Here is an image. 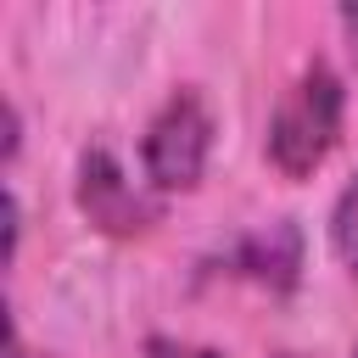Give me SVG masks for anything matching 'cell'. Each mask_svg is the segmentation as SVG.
Returning <instances> with one entry per match:
<instances>
[{"mask_svg": "<svg viewBox=\"0 0 358 358\" xmlns=\"http://www.w3.org/2000/svg\"><path fill=\"white\" fill-rule=\"evenodd\" d=\"M341 117H347V90L336 78L330 62H308L291 90L280 95L274 117H268V162L285 179H308L324 168V157L341 140Z\"/></svg>", "mask_w": 358, "mask_h": 358, "instance_id": "cell-1", "label": "cell"}, {"mask_svg": "<svg viewBox=\"0 0 358 358\" xmlns=\"http://www.w3.org/2000/svg\"><path fill=\"white\" fill-rule=\"evenodd\" d=\"M207 157H213V112L196 90H173L140 140L151 190H196L207 173Z\"/></svg>", "mask_w": 358, "mask_h": 358, "instance_id": "cell-2", "label": "cell"}, {"mask_svg": "<svg viewBox=\"0 0 358 358\" xmlns=\"http://www.w3.org/2000/svg\"><path fill=\"white\" fill-rule=\"evenodd\" d=\"M78 207H84V218H90L95 229H106V235H140V229L157 224V201L140 196V190L123 179L117 157L101 151V145L78 157Z\"/></svg>", "mask_w": 358, "mask_h": 358, "instance_id": "cell-3", "label": "cell"}, {"mask_svg": "<svg viewBox=\"0 0 358 358\" xmlns=\"http://www.w3.org/2000/svg\"><path fill=\"white\" fill-rule=\"evenodd\" d=\"M330 252L358 274V173L341 185V196L330 207Z\"/></svg>", "mask_w": 358, "mask_h": 358, "instance_id": "cell-4", "label": "cell"}, {"mask_svg": "<svg viewBox=\"0 0 358 358\" xmlns=\"http://www.w3.org/2000/svg\"><path fill=\"white\" fill-rule=\"evenodd\" d=\"M151 358H218L213 347H190V341H151Z\"/></svg>", "mask_w": 358, "mask_h": 358, "instance_id": "cell-5", "label": "cell"}, {"mask_svg": "<svg viewBox=\"0 0 358 358\" xmlns=\"http://www.w3.org/2000/svg\"><path fill=\"white\" fill-rule=\"evenodd\" d=\"M6 358H28V352H22V336H17V330H11V341H6Z\"/></svg>", "mask_w": 358, "mask_h": 358, "instance_id": "cell-6", "label": "cell"}, {"mask_svg": "<svg viewBox=\"0 0 358 358\" xmlns=\"http://www.w3.org/2000/svg\"><path fill=\"white\" fill-rule=\"evenodd\" d=\"M352 358H358V352H352Z\"/></svg>", "mask_w": 358, "mask_h": 358, "instance_id": "cell-7", "label": "cell"}]
</instances>
